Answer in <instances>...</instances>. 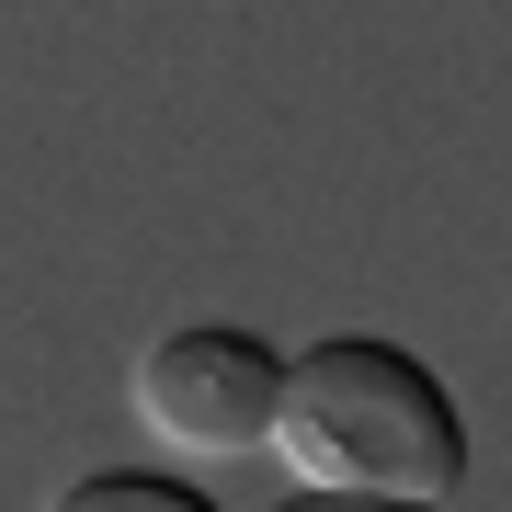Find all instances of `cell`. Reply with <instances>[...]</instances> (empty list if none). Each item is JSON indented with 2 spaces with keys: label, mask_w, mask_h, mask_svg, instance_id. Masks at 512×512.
<instances>
[{
  "label": "cell",
  "mask_w": 512,
  "mask_h": 512,
  "mask_svg": "<svg viewBox=\"0 0 512 512\" xmlns=\"http://www.w3.org/2000/svg\"><path fill=\"white\" fill-rule=\"evenodd\" d=\"M274 444H285L296 490H342V501L444 512L467 478V421L444 399V376L410 342H376V330H330V342L285 353Z\"/></svg>",
  "instance_id": "6da1fadb"
},
{
  "label": "cell",
  "mask_w": 512,
  "mask_h": 512,
  "mask_svg": "<svg viewBox=\"0 0 512 512\" xmlns=\"http://www.w3.org/2000/svg\"><path fill=\"white\" fill-rule=\"evenodd\" d=\"M137 421L171 444V456H251L274 444V399H285V353L251 342L228 319H194V330H160L137 353Z\"/></svg>",
  "instance_id": "7a4b0ae2"
},
{
  "label": "cell",
  "mask_w": 512,
  "mask_h": 512,
  "mask_svg": "<svg viewBox=\"0 0 512 512\" xmlns=\"http://www.w3.org/2000/svg\"><path fill=\"white\" fill-rule=\"evenodd\" d=\"M46 512H217L194 490V478H171V467H92V478H69Z\"/></svg>",
  "instance_id": "3957f363"
},
{
  "label": "cell",
  "mask_w": 512,
  "mask_h": 512,
  "mask_svg": "<svg viewBox=\"0 0 512 512\" xmlns=\"http://www.w3.org/2000/svg\"><path fill=\"white\" fill-rule=\"evenodd\" d=\"M274 512H421V501H342V490H296V501H274Z\"/></svg>",
  "instance_id": "277c9868"
}]
</instances>
